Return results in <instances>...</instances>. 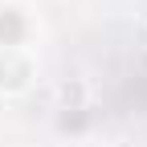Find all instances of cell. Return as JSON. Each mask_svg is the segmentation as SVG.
Returning a JSON list of instances; mask_svg holds the SVG:
<instances>
[{
	"label": "cell",
	"mask_w": 147,
	"mask_h": 147,
	"mask_svg": "<svg viewBox=\"0 0 147 147\" xmlns=\"http://www.w3.org/2000/svg\"><path fill=\"white\" fill-rule=\"evenodd\" d=\"M57 98H61V110H82V102H86V86H82V82H65V86L57 90Z\"/></svg>",
	"instance_id": "obj_3"
},
{
	"label": "cell",
	"mask_w": 147,
	"mask_h": 147,
	"mask_svg": "<svg viewBox=\"0 0 147 147\" xmlns=\"http://www.w3.org/2000/svg\"><path fill=\"white\" fill-rule=\"evenodd\" d=\"M37 78V61L29 49H0V94H25Z\"/></svg>",
	"instance_id": "obj_2"
},
{
	"label": "cell",
	"mask_w": 147,
	"mask_h": 147,
	"mask_svg": "<svg viewBox=\"0 0 147 147\" xmlns=\"http://www.w3.org/2000/svg\"><path fill=\"white\" fill-rule=\"evenodd\" d=\"M37 37V16L21 0H0V49H29Z\"/></svg>",
	"instance_id": "obj_1"
}]
</instances>
